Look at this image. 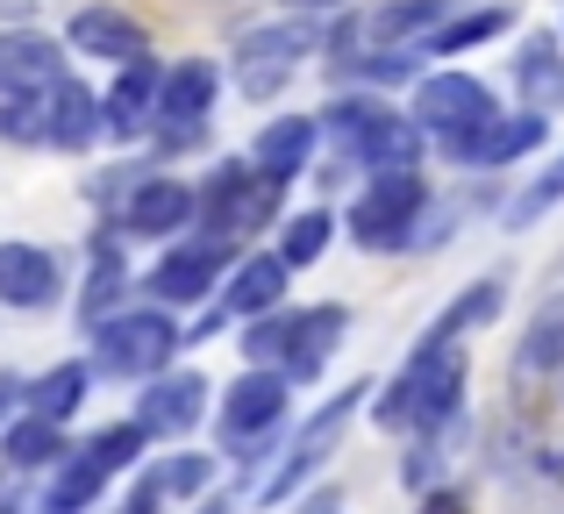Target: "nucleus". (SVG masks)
<instances>
[{
    "label": "nucleus",
    "mask_w": 564,
    "mask_h": 514,
    "mask_svg": "<svg viewBox=\"0 0 564 514\" xmlns=\"http://www.w3.org/2000/svg\"><path fill=\"white\" fill-rule=\"evenodd\" d=\"M465 401V350L457 343H422L408 358V372L386 386V401H372L379 429H443Z\"/></svg>",
    "instance_id": "f257e3e1"
},
{
    "label": "nucleus",
    "mask_w": 564,
    "mask_h": 514,
    "mask_svg": "<svg viewBox=\"0 0 564 514\" xmlns=\"http://www.w3.org/2000/svg\"><path fill=\"white\" fill-rule=\"evenodd\" d=\"M315 129H329V143L365 172H414V151H422L414 114L386 108V100H336L329 122H315Z\"/></svg>",
    "instance_id": "f03ea898"
},
{
    "label": "nucleus",
    "mask_w": 564,
    "mask_h": 514,
    "mask_svg": "<svg viewBox=\"0 0 564 514\" xmlns=\"http://www.w3.org/2000/svg\"><path fill=\"white\" fill-rule=\"evenodd\" d=\"M350 237L365 251H408L429 243V186L422 172H372V186L350 208Z\"/></svg>",
    "instance_id": "7ed1b4c3"
},
{
    "label": "nucleus",
    "mask_w": 564,
    "mask_h": 514,
    "mask_svg": "<svg viewBox=\"0 0 564 514\" xmlns=\"http://www.w3.org/2000/svg\"><path fill=\"white\" fill-rule=\"evenodd\" d=\"M279 194L286 186L272 172H250V165H215V179L193 194V222L207 229V243H229V237H258L264 222L279 215Z\"/></svg>",
    "instance_id": "20e7f679"
},
{
    "label": "nucleus",
    "mask_w": 564,
    "mask_h": 514,
    "mask_svg": "<svg viewBox=\"0 0 564 514\" xmlns=\"http://www.w3.org/2000/svg\"><path fill=\"white\" fill-rule=\"evenodd\" d=\"M137 450H143V429H137V422H115V429L94 436L86 450L57 458L51 464V486H43V514H86L122 464H137Z\"/></svg>",
    "instance_id": "39448f33"
},
{
    "label": "nucleus",
    "mask_w": 564,
    "mask_h": 514,
    "mask_svg": "<svg viewBox=\"0 0 564 514\" xmlns=\"http://www.w3.org/2000/svg\"><path fill=\"white\" fill-rule=\"evenodd\" d=\"M180 343H186V336L172 329L165 307H137V315H108L94 329V364L108 379H158Z\"/></svg>",
    "instance_id": "423d86ee"
},
{
    "label": "nucleus",
    "mask_w": 564,
    "mask_h": 514,
    "mask_svg": "<svg viewBox=\"0 0 564 514\" xmlns=\"http://www.w3.org/2000/svg\"><path fill=\"white\" fill-rule=\"evenodd\" d=\"M279 422H286V379L250 364V372L221 393V444L236 450V464H250V450L272 444Z\"/></svg>",
    "instance_id": "0eeeda50"
},
{
    "label": "nucleus",
    "mask_w": 564,
    "mask_h": 514,
    "mask_svg": "<svg viewBox=\"0 0 564 514\" xmlns=\"http://www.w3.org/2000/svg\"><path fill=\"white\" fill-rule=\"evenodd\" d=\"M494 94H486V79H471V72H429L422 86H414V129L436 143L465 136V129L494 122Z\"/></svg>",
    "instance_id": "6e6552de"
},
{
    "label": "nucleus",
    "mask_w": 564,
    "mask_h": 514,
    "mask_svg": "<svg viewBox=\"0 0 564 514\" xmlns=\"http://www.w3.org/2000/svg\"><path fill=\"white\" fill-rule=\"evenodd\" d=\"M315 43H322L315 22H272V29H258V36H243V51H236V79H243V94L272 100Z\"/></svg>",
    "instance_id": "1a4fd4ad"
},
{
    "label": "nucleus",
    "mask_w": 564,
    "mask_h": 514,
    "mask_svg": "<svg viewBox=\"0 0 564 514\" xmlns=\"http://www.w3.org/2000/svg\"><path fill=\"white\" fill-rule=\"evenodd\" d=\"M358 401H372V386H365V379H358V386H344V393H336V401L329 407H322V415L315 422H307V429L301 436H293V450H286V464H279V472L272 479H264V501H286V493L293 486H301V479L307 472H315V464L322 458H329V450H336V436H344L350 429V415H358Z\"/></svg>",
    "instance_id": "9d476101"
},
{
    "label": "nucleus",
    "mask_w": 564,
    "mask_h": 514,
    "mask_svg": "<svg viewBox=\"0 0 564 514\" xmlns=\"http://www.w3.org/2000/svg\"><path fill=\"white\" fill-rule=\"evenodd\" d=\"M221 264H229V243H180V251H165L158 258V272L143 278V293H151L158 307H193V300H207L215 293V278H221Z\"/></svg>",
    "instance_id": "9b49d317"
},
{
    "label": "nucleus",
    "mask_w": 564,
    "mask_h": 514,
    "mask_svg": "<svg viewBox=\"0 0 564 514\" xmlns=\"http://www.w3.org/2000/svg\"><path fill=\"white\" fill-rule=\"evenodd\" d=\"M65 79V51L43 29H8L0 36V100H43Z\"/></svg>",
    "instance_id": "f8f14e48"
},
{
    "label": "nucleus",
    "mask_w": 564,
    "mask_h": 514,
    "mask_svg": "<svg viewBox=\"0 0 564 514\" xmlns=\"http://www.w3.org/2000/svg\"><path fill=\"white\" fill-rule=\"evenodd\" d=\"M200 415H207V379L200 372H158L151 386H143L137 429L143 436H186Z\"/></svg>",
    "instance_id": "ddd939ff"
},
{
    "label": "nucleus",
    "mask_w": 564,
    "mask_h": 514,
    "mask_svg": "<svg viewBox=\"0 0 564 514\" xmlns=\"http://www.w3.org/2000/svg\"><path fill=\"white\" fill-rule=\"evenodd\" d=\"M536 143H543V114H494V122L451 136L443 151H451L457 165H514V157L536 151Z\"/></svg>",
    "instance_id": "4468645a"
},
{
    "label": "nucleus",
    "mask_w": 564,
    "mask_h": 514,
    "mask_svg": "<svg viewBox=\"0 0 564 514\" xmlns=\"http://www.w3.org/2000/svg\"><path fill=\"white\" fill-rule=\"evenodd\" d=\"M186 222H193V186L165 179V172L137 179V194H129V208H122L129 237H172V229H186Z\"/></svg>",
    "instance_id": "2eb2a0df"
},
{
    "label": "nucleus",
    "mask_w": 564,
    "mask_h": 514,
    "mask_svg": "<svg viewBox=\"0 0 564 514\" xmlns=\"http://www.w3.org/2000/svg\"><path fill=\"white\" fill-rule=\"evenodd\" d=\"M57 258L43 243H0V307H51Z\"/></svg>",
    "instance_id": "dca6fc26"
},
{
    "label": "nucleus",
    "mask_w": 564,
    "mask_h": 514,
    "mask_svg": "<svg viewBox=\"0 0 564 514\" xmlns=\"http://www.w3.org/2000/svg\"><path fill=\"white\" fill-rule=\"evenodd\" d=\"M94 136H100V100H94V86L57 79L51 100H43V143H57V151H86Z\"/></svg>",
    "instance_id": "f3484780"
},
{
    "label": "nucleus",
    "mask_w": 564,
    "mask_h": 514,
    "mask_svg": "<svg viewBox=\"0 0 564 514\" xmlns=\"http://www.w3.org/2000/svg\"><path fill=\"white\" fill-rule=\"evenodd\" d=\"M72 51L137 65V57H151V36H143L129 14H115V8H79V14H72Z\"/></svg>",
    "instance_id": "a211bd4d"
},
{
    "label": "nucleus",
    "mask_w": 564,
    "mask_h": 514,
    "mask_svg": "<svg viewBox=\"0 0 564 514\" xmlns=\"http://www.w3.org/2000/svg\"><path fill=\"white\" fill-rule=\"evenodd\" d=\"M158 86H165L158 57H137V65H122V79H115L108 100H100V122H108L115 136H137V129L158 114Z\"/></svg>",
    "instance_id": "6ab92c4d"
},
{
    "label": "nucleus",
    "mask_w": 564,
    "mask_h": 514,
    "mask_svg": "<svg viewBox=\"0 0 564 514\" xmlns=\"http://www.w3.org/2000/svg\"><path fill=\"white\" fill-rule=\"evenodd\" d=\"M350 329V315L336 300H322V307H307V315H293V343H286V364H279V379H315L322 372V358L336 350V336Z\"/></svg>",
    "instance_id": "aec40b11"
},
{
    "label": "nucleus",
    "mask_w": 564,
    "mask_h": 514,
    "mask_svg": "<svg viewBox=\"0 0 564 514\" xmlns=\"http://www.w3.org/2000/svg\"><path fill=\"white\" fill-rule=\"evenodd\" d=\"M215 108V65L207 57H186V65L165 72V86H158V122H172L186 136V129H200V114Z\"/></svg>",
    "instance_id": "412c9836"
},
{
    "label": "nucleus",
    "mask_w": 564,
    "mask_h": 514,
    "mask_svg": "<svg viewBox=\"0 0 564 514\" xmlns=\"http://www.w3.org/2000/svg\"><path fill=\"white\" fill-rule=\"evenodd\" d=\"M286 258H243L236 264V278H229V293H221V315H272L279 300H286Z\"/></svg>",
    "instance_id": "4be33fe9"
},
{
    "label": "nucleus",
    "mask_w": 564,
    "mask_h": 514,
    "mask_svg": "<svg viewBox=\"0 0 564 514\" xmlns=\"http://www.w3.org/2000/svg\"><path fill=\"white\" fill-rule=\"evenodd\" d=\"M315 143H322V129L307 122V114H279L272 129L258 136V172H272L279 186L293 179V172H307V157H315Z\"/></svg>",
    "instance_id": "5701e85b"
},
{
    "label": "nucleus",
    "mask_w": 564,
    "mask_h": 514,
    "mask_svg": "<svg viewBox=\"0 0 564 514\" xmlns=\"http://www.w3.org/2000/svg\"><path fill=\"white\" fill-rule=\"evenodd\" d=\"M551 372H564V300H551L529 321L522 358H514V379H522V386H536V379H551Z\"/></svg>",
    "instance_id": "b1692460"
},
{
    "label": "nucleus",
    "mask_w": 564,
    "mask_h": 514,
    "mask_svg": "<svg viewBox=\"0 0 564 514\" xmlns=\"http://www.w3.org/2000/svg\"><path fill=\"white\" fill-rule=\"evenodd\" d=\"M514 86L529 94V108H557L564 100V65H557V36H529L514 57Z\"/></svg>",
    "instance_id": "393cba45"
},
{
    "label": "nucleus",
    "mask_w": 564,
    "mask_h": 514,
    "mask_svg": "<svg viewBox=\"0 0 564 514\" xmlns=\"http://www.w3.org/2000/svg\"><path fill=\"white\" fill-rule=\"evenodd\" d=\"M494 315H500V278H471V286L457 293V300L443 307L436 321H429L422 343H457L465 329H479V321H494Z\"/></svg>",
    "instance_id": "a878e982"
},
{
    "label": "nucleus",
    "mask_w": 564,
    "mask_h": 514,
    "mask_svg": "<svg viewBox=\"0 0 564 514\" xmlns=\"http://www.w3.org/2000/svg\"><path fill=\"white\" fill-rule=\"evenodd\" d=\"M86 379H94V364H51V372L29 386V415L36 422H72L86 401Z\"/></svg>",
    "instance_id": "bb28decb"
},
{
    "label": "nucleus",
    "mask_w": 564,
    "mask_h": 514,
    "mask_svg": "<svg viewBox=\"0 0 564 514\" xmlns=\"http://www.w3.org/2000/svg\"><path fill=\"white\" fill-rule=\"evenodd\" d=\"M500 29H514V8H508V0H500V8H479V14H465V22H443L436 36H422L414 51H422V57H457V51H471V43L500 36Z\"/></svg>",
    "instance_id": "cd10ccee"
},
{
    "label": "nucleus",
    "mask_w": 564,
    "mask_h": 514,
    "mask_svg": "<svg viewBox=\"0 0 564 514\" xmlns=\"http://www.w3.org/2000/svg\"><path fill=\"white\" fill-rule=\"evenodd\" d=\"M329 243H336V215H329V208H307V215H293V222H286L279 258H286V272H301V264H315Z\"/></svg>",
    "instance_id": "c85d7f7f"
},
{
    "label": "nucleus",
    "mask_w": 564,
    "mask_h": 514,
    "mask_svg": "<svg viewBox=\"0 0 564 514\" xmlns=\"http://www.w3.org/2000/svg\"><path fill=\"white\" fill-rule=\"evenodd\" d=\"M0 458L8 464H22V472H43V464H57L65 458V444H57V422H14L8 429V444H0Z\"/></svg>",
    "instance_id": "c756f323"
},
{
    "label": "nucleus",
    "mask_w": 564,
    "mask_h": 514,
    "mask_svg": "<svg viewBox=\"0 0 564 514\" xmlns=\"http://www.w3.org/2000/svg\"><path fill=\"white\" fill-rule=\"evenodd\" d=\"M286 343H293V315H286V307H272V315H258V321H250L243 358L258 364V372H279V364H286Z\"/></svg>",
    "instance_id": "7c9ffc66"
},
{
    "label": "nucleus",
    "mask_w": 564,
    "mask_h": 514,
    "mask_svg": "<svg viewBox=\"0 0 564 514\" xmlns=\"http://www.w3.org/2000/svg\"><path fill=\"white\" fill-rule=\"evenodd\" d=\"M122 258L115 251H94V272H86V300H79V315H86V329H100V321H108V307L122 300Z\"/></svg>",
    "instance_id": "2f4dec72"
},
{
    "label": "nucleus",
    "mask_w": 564,
    "mask_h": 514,
    "mask_svg": "<svg viewBox=\"0 0 564 514\" xmlns=\"http://www.w3.org/2000/svg\"><path fill=\"white\" fill-rule=\"evenodd\" d=\"M557 200H564V157H557V165H551V172H543V179H536V186H529V194H522V200H514V208H508V222H514V229H529V222H536V215H551V208H557Z\"/></svg>",
    "instance_id": "473e14b6"
},
{
    "label": "nucleus",
    "mask_w": 564,
    "mask_h": 514,
    "mask_svg": "<svg viewBox=\"0 0 564 514\" xmlns=\"http://www.w3.org/2000/svg\"><path fill=\"white\" fill-rule=\"evenodd\" d=\"M0 136L8 143H43V100H0Z\"/></svg>",
    "instance_id": "72a5a7b5"
},
{
    "label": "nucleus",
    "mask_w": 564,
    "mask_h": 514,
    "mask_svg": "<svg viewBox=\"0 0 564 514\" xmlns=\"http://www.w3.org/2000/svg\"><path fill=\"white\" fill-rule=\"evenodd\" d=\"M207 479H215V458H200V450H186V458H172L165 472H158V486H165V493H200Z\"/></svg>",
    "instance_id": "f704fd0d"
},
{
    "label": "nucleus",
    "mask_w": 564,
    "mask_h": 514,
    "mask_svg": "<svg viewBox=\"0 0 564 514\" xmlns=\"http://www.w3.org/2000/svg\"><path fill=\"white\" fill-rule=\"evenodd\" d=\"M158 507H165V486H158V472H143L137 486H129V501L115 507V514H158Z\"/></svg>",
    "instance_id": "c9c22d12"
},
{
    "label": "nucleus",
    "mask_w": 564,
    "mask_h": 514,
    "mask_svg": "<svg viewBox=\"0 0 564 514\" xmlns=\"http://www.w3.org/2000/svg\"><path fill=\"white\" fill-rule=\"evenodd\" d=\"M422 514H471V501H465V493H429Z\"/></svg>",
    "instance_id": "e433bc0d"
},
{
    "label": "nucleus",
    "mask_w": 564,
    "mask_h": 514,
    "mask_svg": "<svg viewBox=\"0 0 564 514\" xmlns=\"http://www.w3.org/2000/svg\"><path fill=\"white\" fill-rule=\"evenodd\" d=\"M301 14H329V8H344V0H293Z\"/></svg>",
    "instance_id": "4c0bfd02"
},
{
    "label": "nucleus",
    "mask_w": 564,
    "mask_h": 514,
    "mask_svg": "<svg viewBox=\"0 0 564 514\" xmlns=\"http://www.w3.org/2000/svg\"><path fill=\"white\" fill-rule=\"evenodd\" d=\"M29 8H43V0H0V14H29Z\"/></svg>",
    "instance_id": "58836bf2"
},
{
    "label": "nucleus",
    "mask_w": 564,
    "mask_h": 514,
    "mask_svg": "<svg viewBox=\"0 0 564 514\" xmlns=\"http://www.w3.org/2000/svg\"><path fill=\"white\" fill-rule=\"evenodd\" d=\"M200 514H229V501H207V507H200Z\"/></svg>",
    "instance_id": "ea45409f"
}]
</instances>
